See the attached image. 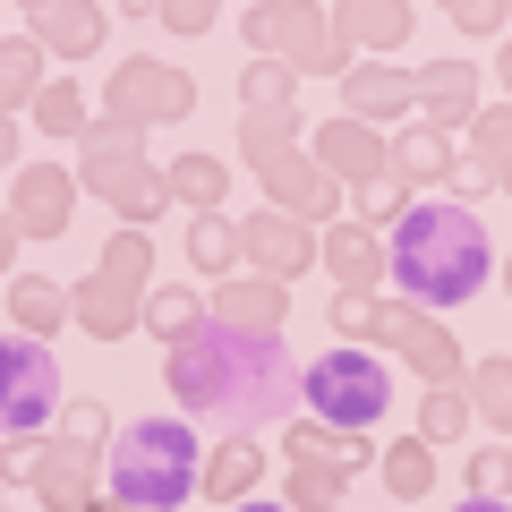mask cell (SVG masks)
<instances>
[{
    "mask_svg": "<svg viewBox=\"0 0 512 512\" xmlns=\"http://www.w3.org/2000/svg\"><path fill=\"white\" fill-rule=\"evenodd\" d=\"M453 512H512V504H487V495H470V504H453Z\"/></svg>",
    "mask_w": 512,
    "mask_h": 512,
    "instance_id": "cell-48",
    "label": "cell"
},
{
    "mask_svg": "<svg viewBox=\"0 0 512 512\" xmlns=\"http://www.w3.org/2000/svg\"><path fill=\"white\" fill-rule=\"evenodd\" d=\"M188 265H197V274H214V282H231V265H248V248H239V222L197 214V222H188Z\"/></svg>",
    "mask_w": 512,
    "mask_h": 512,
    "instance_id": "cell-27",
    "label": "cell"
},
{
    "mask_svg": "<svg viewBox=\"0 0 512 512\" xmlns=\"http://www.w3.org/2000/svg\"><path fill=\"white\" fill-rule=\"evenodd\" d=\"M0 43H9V35H0Z\"/></svg>",
    "mask_w": 512,
    "mask_h": 512,
    "instance_id": "cell-53",
    "label": "cell"
},
{
    "mask_svg": "<svg viewBox=\"0 0 512 512\" xmlns=\"http://www.w3.org/2000/svg\"><path fill=\"white\" fill-rule=\"evenodd\" d=\"M35 94H43V43L35 35H9V43H0V120L26 111Z\"/></svg>",
    "mask_w": 512,
    "mask_h": 512,
    "instance_id": "cell-26",
    "label": "cell"
},
{
    "mask_svg": "<svg viewBox=\"0 0 512 512\" xmlns=\"http://www.w3.org/2000/svg\"><path fill=\"white\" fill-rule=\"evenodd\" d=\"M26 18H35L26 35H35L52 60H94V52H103V35H111L103 9H86V0H60V9H26Z\"/></svg>",
    "mask_w": 512,
    "mask_h": 512,
    "instance_id": "cell-21",
    "label": "cell"
},
{
    "mask_svg": "<svg viewBox=\"0 0 512 512\" xmlns=\"http://www.w3.org/2000/svg\"><path fill=\"white\" fill-rule=\"evenodd\" d=\"M77 214V180L60 163H26L18 188H9V222H18V239H60Z\"/></svg>",
    "mask_w": 512,
    "mask_h": 512,
    "instance_id": "cell-13",
    "label": "cell"
},
{
    "mask_svg": "<svg viewBox=\"0 0 512 512\" xmlns=\"http://www.w3.org/2000/svg\"><path fill=\"white\" fill-rule=\"evenodd\" d=\"M274 60H291V77H350L359 69V43H350L342 9H282Z\"/></svg>",
    "mask_w": 512,
    "mask_h": 512,
    "instance_id": "cell-9",
    "label": "cell"
},
{
    "mask_svg": "<svg viewBox=\"0 0 512 512\" xmlns=\"http://www.w3.org/2000/svg\"><path fill=\"white\" fill-rule=\"evenodd\" d=\"M26 111H35V128H43V137H86V128H94L86 86H60V77H43V94H35Z\"/></svg>",
    "mask_w": 512,
    "mask_h": 512,
    "instance_id": "cell-29",
    "label": "cell"
},
{
    "mask_svg": "<svg viewBox=\"0 0 512 512\" xmlns=\"http://www.w3.org/2000/svg\"><path fill=\"white\" fill-rule=\"evenodd\" d=\"M146 18H154V26H171V35H205L222 9H214V0H163V9H146Z\"/></svg>",
    "mask_w": 512,
    "mask_h": 512,
    "instance_id": "cell-42",
    "label": "cell"
},
{
    "mask_svg": "<svg viewBox=\"0 0 512 512\" xmlns=\"http://www.w3.org/2000/svg\"><path fill=\"white\" fill-rule=\"evenodd\" d=\"M60 436H69V444H86V453H103L111 410H103V402H69V410H60Z\"/></svg>",
    "mask_w": 512,
    "mask_h": 512,
    "instance_id": "cell-41",
    "label": "cell"
},
{
    "mask_svg": "<svg viewBox=\"0 0 512 512\" xmlns=\"http://www.w3.org/2000/svg\"><path fill=\"white\" fill-rule=\"evenodd\" d=\"M291 461H333V470H367V436H350V427H291Z\"/></svg>",
    "mask_w": 512,
    "mask_h": 512,
    "instance_id": "cell-31",
    "label": "cell"
},
{
    "mask_svg": "<svg viewBox=\"0 0 512 512\" xmlns=\"http://www.w3.org/2000/svg\"><path fill=\"white\" fill-rule=\"evenodd\" d=\"M256 487H265V444H256V436L214 444L205 470H197V495H214L222 512H231V504H256Z\"/></svg>",
    "mask_w": 512,
    "mask_h": 512,
    "instance_id": "cell-18",
    "label": "cell"
},
{
    "mask_svg": "<svg viewBox=\"0 0 512 512\" xmlns=\"http://www.w3.org/2000/svg\"><path fill=\"white\" fill-rule=\"evenodd\" d=\"M197 111V86H188L180 69H163V60H120V77H111V94H103V120H120V128H171V120H188Z\"/></svg>",
    "mask_w": 512,
    "mask_h": 512,
    "instance_id": "cell-8",
    "label": "cell"
},
{
    "mask_svg": "<svg viewBox=\"0 0 512 512\" xmlns=\"http://www.w3.org/2000/svg\"><path fill=\"white\" fill-rule=\"evenodd\" d=\"M478 111H487V103H478V69H470V60H427V69H419V120L427 128L453 137V128H470Z\"/></svg>",
    "mask_w": 512,
    "mask_h": 512,
    "instance_id": "cell-16",
    "label": "cell"
},
{
    "mask_svg": "<svg viewBox=\"0 0 512 512\" xmlns=\"http://www.w3.org/2000/svg\"><path fill=\"white\" fill-rule=\"evenodd\" d=\"M0 163H18V128L0 120Z\"/></svg>",
    "mask_w": 512,
    "mask_h": 512,
    "instance_id": "cell-47",
    "label": "cell"
},
{
    "mask_svg": "<svg viewBox=\"0 0 512 512\" xmlns=\"http://www.w3.org/2000/svg\"><path fill=\"white\" fill-rule=\"evenodd\" d=\"M461 427H470V393H461V384H427V402H419V444H453Z\"/></svg>",
    "mask_w": 512,
    "mask_h": 512,
    "instance_id": "cell-36",
    "label": "cell"
},
{
    "mask_svg": "<svg viewBox=\"0 0 512 512\" xmlns=\"http://www.w3.org/2000/svg\"><path fill=\"white\" fill-rule=\"evenodd\" d=\"M393 180H410V188H436V180H453V137L444 128H402L393 137Z\"/></svg>",
    "mask_w": 512,
    "mask_h": 512,
    "instance_id": "cell-23",
    "label": "cell"
},
{
    "mask_svg": "<svg viewBox=\"0 0 512 512\" xmlns=\"http://www.w3.org/2000/svg\"><path fill=\"white\" fill-rule=\"evenodd\" d=\"M376 470H384V487H393V504H410V495H427V487H436V444L402 436L393 453L376 461Z\"/></svg>",
    "mask_w": 512,
    "mask_h": 512,
    "instance_id": "cell-32",
    "label": "cell"
},
{
    "mask_svg": "<svg viewBox=\"0 0 512 512\" xmlns=\"http://www.w3.org/2000/svg\"><path fill=\"white\" fill-rule=\"evenodd\" d=\"M384 274L410 291V308H461L495 282V239L478 214H461L453 197H427L393 222V248H384Z\"/></svg>",
    "mask_w": 512,
    "mask_h": 512,
    "instance_id": "cell-2",
    "label": "cell"
},
{
    "mask_svg": "<svg viewBox=\"0 0 512 512\" xmlns=\"http://www.w3.org/2000/svg\"><path fill=\"white\" fill-rule=\"evenodd\" d=\"M342 26H350V43H359V60L367 52H402L410 43V26H419V9H402V0H367V9H342Z\"/></svg>",
    "mask_w": 512,
    "mask_h": 512,
    "instance_id": "cell-24",
    "label": "cell"
},
{
    "mask_svg": "<svg viewBox=\"0 0 512 512\" xmlns=\"http://www.w3.org/2000/svg\"><path fill=\"white\" fill-rule=\"evenodd\" d=\"M197 470H205V444L188 419H137V427H120V444L103 461V495L137 504V512H171L197 495Z\"/></svg>",
    "mask_w": 512,
    "mask_h": 512,
    "instance_id": "cell-3",
    "label": "cell"
},
{
    "mask_svg": "<svg viewBox=\"0 0 512 512\" xmlns=\"http://www.w3.org/2000/svg\"><path fill=\"white\" fill-rule=\"evenodd\" d=\"M205 325V299L197 291H146V333H154V342H188V333H197Z\"/></svg>",
    "mask_w": 512,
    "mask_h": 512,
    "instance_id": "cell-34",
    "label": "cell"
},
{
    "mask_svg": "<svg viewBox=\"0 0 512 512\" xmlns=\"http://www.w3.org/2000/svg\"><path fill=\"white\" fill-rule=\"evenodd\" d=\"M163 188L180 205H197V214H214V205L231 197V163H214V154H180V163L163 171Z\"/></svg>",
    "mask_w": 512,
    "mask_h": 512,
    "instance_id": "cell-28",
    "label": "cell"
},
{
    "mask_svg": "<svg viewBox=\"0 0 512 512\" xmlns=\"http://www.w3.org/2000/svg\"><path fill=\"white\" fill-rule=\"evenodd\" d=\"M299 402L316 410V427H376L384 410H393V367L376 359V350H350V342H333L325 359H308L299 367Z\"/></svg>",
    "mask_w": 512,
    "mask_h": 512,
    "instance_id": "cell-6",
    "label": "cell"
},
{
    "mask_svg": "<svg viewBox=\"0 0 512 512\" xmlns=\"http://www.w3.org/2000/svg\"><path fill=\"white\" fill-rule=\"evenodd\" d=\"M333 325H342L350 350H367V342H376V325H384V299L376 291H342V299H333Z\"/></svg>",
    "mask_w": 512,
    "mask_h": 512,
    "instance_id": "cell-38",
    "label": "cell"
},
{
    "mask_svg": "<svg viewBox=\"0 0 512 512\" xmlns=\"http://www.w3.org/2000/svg\"><path fill=\"white\" fill-rule=\"evenodd\" d=\"M239 35H248V52H274V43H282V9H248Z\"/></svg>",
    "mask_w": 512,
    "mask_h": 512,
    "instance_id": "cell-44",
    "label": "cell"
},
{
    "mask_svg": "<svg viewBox=\"0 0 512 512\" xmlns=\"http://www.w3.org/2000/svg\"><path fill=\"white\" fill-rule=\"evenodd\" d=\"M376 342L393 350L402 367H419L427 384H461V342H453V333H444V325H436L427 308H410V299H402V308H384Z\"/></svg>",
    "mask_w": 512,
    "mask_h": 512,
    "instance_id": "cell-10",
    "label": "cell"
},
{
    "mask_svg": "<svg viewBox=\"0 0 512 512\" xmlns=\"http://www.w3.org/2000/svg\"><path fill=\"white\" fill-rule=\"evenodd\" d=\"M342 120L359 128H384V120H402V111H419V69H402V60H359V69L342 77Z\"/></svg>",
    "mask_w": 512,
    "mask_h": 512,
    "instance_id": "cell-14",
    "label": "cell"
},
{
    "mask_svg": "<svg viewBox=\"0 0 512 512\" xmlns=\"http://www.w3.org/2000/svg\"><path fill=\"white\" fill-rule=\"evenodd\" d=\"M9 265H18V222L0 214V274H9Z\"/></svg>",
    "mask_w": 512,
    "mask_h": 512,
    "instance_id": "cell-46",
    "label": "cell"
},
{
    "mask_svg": "<svg viewBox=\"0 0 512 512\" xmlns=\"http://www.w3.org/2000/svg\"><path fill=\"white\" fill-rule=\"evenodd\" d=\"M504 94H512V43H504Z\"/></svg>",
    "mask_w": 512,
    "mask_h": 512,
    "instance_id": "cell-50",
    "label": "cell"
},
{
    "mask_svg": "<svg viewBox=\"0 0 512 512\" xmlns=\"http://www.w3.org/2000/svg\"><path fill=\"white\" fill-rule=\"evenodd\" d=\"M470 171L487 188H512V103H495V111L470 120Z\"/></svg>",
    "mask_w": 512,
    "mask_h": 512,
    "instance_id": "cell-25",
    "label": "cell"
},
{
    "mask_svg": "<svg viewBox=\"0 0 512 512\" xmlns=\"http://www.w3.org/2000/svg\"><path fill=\"white\" fill-rule=\"evenodd\" d=\"M77 188H94V197H103L128 231H137V222H154V214L171 205L163 171L146 163V137H137V128H120V120H94L86 137H77Z\"/></svg>",
    "mask_w": 512,
    "mask_h": 512,
    "instance_id": "cell-5",
    "label": "cell"
},
{
    "mask_svg": "<svg viewBox=\"0 0 512 512\" xmlns=\"http://www.w3.org/2000/svg\"><path fill=\"white\" fill-rule=\"evenodd\" d=\"M231 512H291V504H265V495H256V504H231Z\"/></svg>",
    "mask_w": 512,
    "mask_h": 512,
    "instance_id": "cell-49",
    "label": "cell"
},
{
    "mask_svg": "<svg viewBox=\"0 0 512 512\" xmlns=\"http://www.w3.org/2000/svg\"><path fill=\"white\" fill-rule=\"evenodd\" d=\"M504 487H512V444H487V453H470V495L504 504Z\"/></svg>",
    "mask_w": 512,
    "mask_h": 512,
    "instance_id": "cell-40",
    "label": "cell"
},
{
    "mask_svg": "<svg viewBox=\"0 0 512 512\" xmlns=\"http://www.w3.org/2000/svg\"><path fill=\"white\" fill-rule=\"evenodd\" d=\"M60 410V359L26 333H0V436L35 444Z\"/></svg>",
    "mask_w": 512,
    "mask_h": 512,
    "instance_id": "cell-7",
    "label": "cell"
},
{
    "mask_svg": "<svg viewBox=\"0 0 512 512\" xmlns=\"http://www.w3.org/2000/svg\"><path fill=\"white\" fill-rule=\"evenodd\" d=\"M342 487H350V478L333 470V461H291V512H333Z\"/></svg>",
    "mask_w": 512,
    "mask_h": 512,
    "instance_id": "cell-37",
    "label": "cell"
},
{
    "mask_svg": "<svg viewBox=\"0 0 512 512\" xmlns=\"http://www.w3.org/2000/svg\"><path fill=\"white\" fill-rule=\"evenodd\" d=\"M171 402L205 427H231V436H256V427H282L299 410V367L282 350V333H239L222 316H205L188 342H171L163 359Z\"/></svg>",
    "mask_w": 512,
    "mask_h": 512,
    "instance_id": "cell-1",
    "label": "cell"
},
{
    "mask_svg": "<svg viewBox=\"0 0 512 512\" xmlns=\"http://www.w3.org/2000/svg\"><path fill=\"white\" fill-rule=\"evenodd\" d=\"M146 282H154V239L146 231H111L94 274L69 282V325H86L94 342H128L146 325Z\"/></svg>",
    "mask_w": 512,
    "mask_h": 512,
    "instance_id": "cell-4",
    "label": "cell"
},
{
    "mask_svg": "<svg viewBox=\"0 0 512 512\" xmlns=\"http://www.w3.org/2000/svg\"><path fill=\"white\" fill-rule=\"evenodd\" d=\"M77 512H111V504H103V495H94V504H77Z\"/></svg>",
    "mask_w": 512,
    "mask_h": 512,
    "instance_id": "cell-51",
    "label": "cell"
},
{
    "mask_svg": "<svg viewBox=\"0 0 512 512\" xmlns=\"http://www.w3.org/2000/svg\"><path fill=\"white\" fill-rule=\"evenodd\" d=\"M299 77L291 60H248V77H239V111H291Z\"/></svg>",
    "mask_w": 512,
    "mask_h": 512,
    "instance_id": "cell-35",
    "label": "cell"
},
{
    "mask_svg": "<svg viewBox=\"0 0 512 512\" xmlns=\"http://www.w3.org/2000/svg\"><path fill=\"white\" fill-rule=\"evenodd\" d=\"M43 444V436H35ZM35 444H9V461H0V487H35Z\"/></svg>",
    "mask_w": 512,
    "mask_h": 512,
    "instance_id": "cell-45",
    "label": "cell"
},
{
    "mask_svg": "<svg viewBox=\"0 0 512 512\" xmlns=\"http://www.w3.org/2000/svg\"><path fill=\"white\" fill-rule=\"evenodd\" d=\"M239 248H248V274L256 282H282V291L316 265V231L291 222V214H274V205H265L256 222H239Z\"/></svg>",
    "mask_w": 512,
    "mask_h": 512,
    "instance_id": "cell-11",
    "label": "cell"
},
{
    "mask_svg": "<svg viewBox=\"0 0 512 512\" xmlns=\"http://www.w3.org/2000/svg\"><path fill=\"white\" fill-rule=\"evenodd\" d=\"M316 256H325V274L342 282V291H376L384 282V239L367 231V222H325Z\"/></svg>",
    "mask_w": 512,
    "mask_h": 512,
    "instance_id": "cell-19",
    "label": "cell"
},
{
    "mask_svg": "<svg viewBox=\"0 0 512 512\" xmlns=\"http://www.w3.org/2000/svg\"><path fill=\"white\" fill-rule=\"evenodd\" d=\"M9 316H18L26 342L52 350V333L69 325V282H52V274H18V282H9Z\"/></svg>",
    "mask_w": 512,
    "mask_h": 512,
    "instance_id": "cell-22",
    "label": "cell"
},
{
    "mask_svg": "<svg viewBox=\"0 0 512 512\" xmlns=\"http://www.w3.org/2000/svg\"><path fill=\"white\" fill-rule=\"evenodd\" d=\"M316 171H325L333 188H367L393 171V146H384V128H359V120H325V137H316Z\"/></svg>",
    "mask_w": 512,
    "mask_h": 512,
    "instance_id": "cell-15",
    "label": "cell"
},
{
    "mask_svg": "<svg viewBox=\"0 0 512 512\" xmlns=\"http://www.w3.org/2000/svg\"><path fill=\"white\" fill-rule=\"evenodd\" d=\"M239 154H248V163L299 154V111H239Z\"/></svg>",
    "mask_w": 512,
    "mask_h": 512,
    "instance_id": "cell-33",
    "label": "cell"
},
{
    "mask_svg": "<svg viewBox=\"0 0 512 512\" xmlns=\"http://www.w3.org/2000/svg\"><path fill=\"white\" fill-rule=\"evenodd\" d=\"M205 316H222V325H239V333H282L291 291H282V282H256V274H231V282L205 291Z\"/></svg>",
    "mask_w": 512,
    "mask_h": 512,
    "instance_id": "cell-17",
    "label": "cell"
},
{
    "mask_svg": "<svg viewBox=\"0 0 512 512\" xmlns=\"http://www.w3.org/2000/svg\"><path fill=\"white\" fill-rule=\"evenodd\" d=\"M470 419L512 436V359H478L470 367Z\"/></svg>",
    "mask_w": 512,
    "mask_h": 512,
    "instance_id": "cell-30",
    "label": "cell"
},
{
    "mask_svg": "<svg viewBox=\"0 0 512 512\" xmlns=\"http://www.w3.org/2000/svg\"><path fill=\"white\" fill-rule=\"evenodd\" d=\"M444 18H453L461 35H504V18H512V9H495V0H461V9H444Z\"/></svg>",
    "mask_w": 512,
    "mask_h": 512,
    "instance_id": "cell-43",
    "label": "cell"
},
{
    "mask_svg": "<svg viewBox=\"0 0 512 512\" xmlns=\"http://www.w3.org/2000/svg\"><path fill=\"white\" fill-rule=\"evenodd\" d=\"M504 291H512V265H504Z\"/></svg>",
    "mask_w": 512,
    "mask_h": 512,
    "instance_id": "cell-52",
    "label": "cell"
},
{
    "mask_svg": "<svg viewBox=\"0 0 512 512\" xmlns=\"http://www.w3.org/2000/svg\"><path fill=\"white\" fill-rule=\"evenodd\" d=\"M256 180H265V197H274V214H291V222H333V205H342V188L316 171V154H265L256 163Z\"/></svg>",
    "mask_w": 512,
    "mask_h": 512,
    "instance_id": "cell-12",
    "label": "cell"
},
{
    "mask_svg": "<svg viewBox=\"0 0 512 512\" xmlns=\"http://www.w3.org/2000/svg\"><path fill=\"white\" fill-rule=\"evenodd\" d=\"M402 214H410V180H393V171H384V180L359 188V222H367V231H376V222H402Z\"/></svg>",
    "mask_w": 512,
    "mask_h": 512,
    "instance_id": "cell-39",
    "label": "cell"
},
{
    "mask_svg": "<svg viewBox=\"0 0 512 512\" xmlns=\"http://www.w3.org/2000/svg\"><path fill=\"white\" fill-rule=\"evenodd\" d=\"M94 478H103V470H94L86 444H69V436H60V444H35V495H43V504H60V512L94 504Z\"/></svg>",
    "mask_w": 512,
    "mask_h": 512,
    "instance_id": "cell-20",
    "label": "cell"
}]
</instances>
